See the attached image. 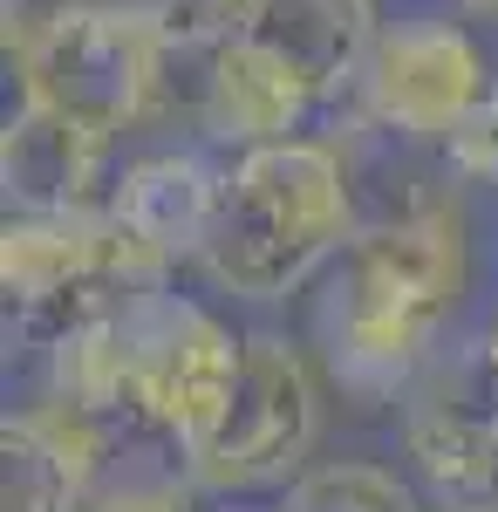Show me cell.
I'll return each mask as SVG.
<instances>
[{"instance_id":"1","label":"cell","mask_w":498,"mask_h":512,"mask_svg":"<svg viewBox=\"0 0 498 512\" xmlns=\"http://www.w3.org/2000/svg\"><path fill=\"white\" fill-rule=\"evenodd\" d=\"M464 287H471V246L451 198H423L403 219L362 226L342 246L314 315L335 383L362 403L410 390L430 369V349L451 328Z\"/></svg>"},{"instance_id":"2","label":"cell","mask_w":498,"mask_h":512,"mask_svg":"<svg viewBox=\"0 0 498 512\" xmlns=\"http://www.w3.org/2000/svg\"><path fill=\"white\" fill-rule=\"evenodd\" d=\"M355 239L342 151L321 137H280L226 164V192L198 267L239 301H287L294 287L335 267Z\"/></svg>"},{"instance_id":"3","label":"cell","mask_w":498,"mask_h":512,"mask_svg":"<svg viewBox=\"0 0 498 512\" xmlns=\"http://www.w3.org/2000/svg\"><path fill=\"white\" fill-rule=\"evenodd\" d=\"M171 280V260L151 253L130 226L110 212H76V219H28L7 212L0 226V301H7V335L21 349L55 355L69 335L123 315Z\"/></svg>"},{"instance_id":"4","label":"cell","mask_w":498,"mask_h":512,"mask_svg":"<svg viewBox=\"0 0 498 512\" xmlns=\"http://www.w3.org/2000/svg\"><path fill=\"white\" fill-rule=\"evenodd\" d=\"M164 55L171 48L157 35L151 7H110V0L55 7L28 35H7V69L21 76V103L55 110L110 144L151 110Z\"/></svg>"},{"instance_id":"5","label":"cell","mask_w":498,"mask_h":512,"mask_svg":"<svg viewBox=\"0 0 498 512\" xmlns=\"http://www.w3.org/2000/svg\"><path fill=\"white\" fill-rule=\"evenodd\" d=\"M314 431H321V396L301 349H287L280 335H246L239 390H232L226 424L192 458V492L239 499V492L294 485L307 472Z\"/></svg>"},{"instance_id":"6","label":"cell","mask_w":498,"mask_h":512,"mask_svg":"<svg viewBox=\"0 0 498 512\" xmlns=\"http://www.w3.org/2000/svg\"><path fill=\"white\" fill-rule=\"evenodd\" d=\"M498 96V76L485 62V48L471 41L464 21H396L376 35L362 82H355V103L362 117L389 130V137H410V144H451L464 123L478 117Z\"/></svg>"},{"instance_id":"7","label":"cell","mask_w":498,"mask_h":512,"mask_svg":"<svg viewBox=\"0 0 498 512\" xmlns=\"http://www.w3.org/2000/svg\"><path fill=\"white\" fill-rule=\"evenodd\" d=\"M403 451L437 512H498V376L485 355L417 390L403 410Z\"/></svg>"},{"instance_id":"8","label":"cell","mask_w":498,"mask_h":512,"mask_svg":"<svg viewBox=\"0 0 498 512\" xmlns=\"http://www.w3.org/2000/svg\"><path fill=\"white\" fill-rule=\"evenodd\" d=\"M376 35L383 28H376L369 0H260L239 41L321 110V103H335L342 89L362 82Z\"/></svg>"},{"instance_id":"9","label":"cell","mask_w":498,"mask_h":512,"mask_svg":"<svg viewBox=\"0 0 498 512\" xmlns=\"http://www.w3.org/2000/svg\"><path fill=\"white\" fill-rule=\"evenodd\" d=\"M103 158L110 137L82 130V123L21 103L7 130H0V185H7V212L28 219H76V212H110V185H103Z\"/></svg>"},{"instance_id":"10","label":"cell","mask_w":498,"mask_h":512,"mask_svg":"<svg viewBox=\"0 0 498 512\" xmlns=\"http://www.w3.org/2000/svg\"><path fill=\"white\" fill-rule=\"evenodd\" d=\"M219 192H226V164H212L205 151H151L110 178V219L178 267L205 253Z\"/></svg>"},{"instance_id":"11","label":"cell","mask_w":498,"mask_h":512,"mask_svg":"<svg viewBox=\"0 0 498 512\" xmlns=\"http://www.w3.org/2000/svg\"><path fill=\"white\" fill-rule=\"evenodd\" d=\"M307 103L294 82H280L246 48V41H226L205 69V96H198V123L212 144H226L232 158L239 151H260V144H280V137H301L307 123Z\"/></svg>"},{"instance_id":"12","label":"cell","mask_w":498,"mask_h":512,"mask_svg":"<svg viewBox=\"0 0 498 512\" xmlns=\"http://www.w3.org/2000/svg\"><path fill=\"white\" fill-rule=\"evenodd\" d=\"M280 512H417V499L383 465H314L287 485Z\"/></svg>"},{"instance_id":"13","label":"cell","mask_w":498,"mask_h":512,"mask_svg":"<svg viewBox=\"0 0 498 512\" xmlns=\"http://www.w3.org/2000/svg\"><path fill=\"white\" fill-rule=\"evenodd\" d=\"M253 7L260 0H151V21H157V35H164V48H205V55H219L226 41L246 35Z\"/></svg>"},{"instance_id":"14","label":"cell","mask_w":498,"mask_h":512,"mask_svg":"<svg viewBox=\"0 0 498 512\" xmlns=\"http://www.w3.org/2000/svg\"><path fill=\"white\" fill-rule=\"evenodd\" d=\"M444 164H451L458 178H471V185H498V96L444 144Z\"/></svg>"},{"instance_id":"15","label":"cell","mask_w":498,"mask_h":512,"mask_svg":"<svg viewBox=\"0 0 498 512\" xmlns=\"http://www.w3.org/2000/svg\"><path fill=\"white\" fill-rule=\"evenodd\" d=\"M96 512H178V499H103Z\"/></svg>"},{"instance_id":"16","label":"cell","mask_w":498,"mask_h":512,"mask_svg":"<svg viewBox=\"0 0 498 512\" xmlns=\"http://www.w3.org/2000/svg\"><path fill=\"white\" fill-rule=\"evenodd\" d=\"M451 14H464V21H498V0H444Z\"/></svg>"},{"instance_id":"17","label":"cell","mask_w":498,"mask_h":512,"mask_svg":"<svg viewBox=\"0 0 498 512\" xmlns=\"http://www.w3.org/2000/svg\"><path fill=\"white\" fill-rule=\"evenodd\" d=\"M478 355H485V369L498 376V315H492V328H485V342H478Z\"/></svg>"}]
</instances>
